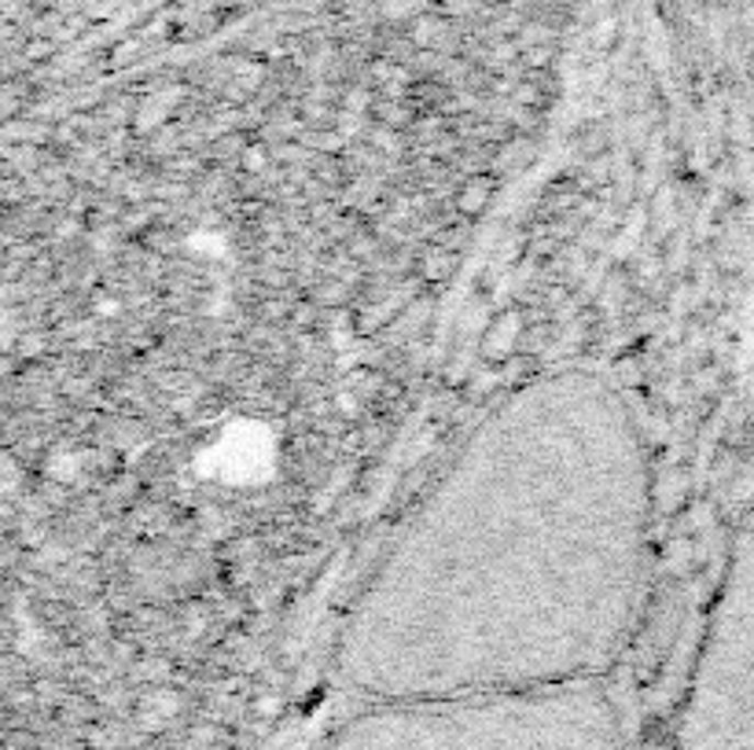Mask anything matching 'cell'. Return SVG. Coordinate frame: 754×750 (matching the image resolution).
Returning a JSON list of instances; mask_svg holds the SVG:
<instances>
[{
	"label": "cell",
	"instance_id": "obj_1",
	"mask_svg": "<svg viewBox=\"0 0 754 750\" xmlns=\"http://www.w3.org/2000/svg\"><path fill=\"white\" fill-rule=\"evenodd\" d=\"M652 548L641 419L596 372H549L475 427L353 604L339 678L364 703L596 684Z\"/></svg>",
	"mask_w": 754,
	"mask_h": 750
},
{
	"label": "cell",
	"instance_id": "obj_2",
	"mask_svg": "<svg viewBox=\"0 0 754 750\" xmlns=\"http://www.w3.org/2000/svg\"><path fill=\"white\" fill-rule=\"evenodd\" d=\"M324 750H626L600 684L364 703Z\"/></svg>",
	"mask_w": 754,
	"mask_h": 750
},
{
	"label": "cell",
	"instance_id": "obj_3",
	"mask_svg": "<svg viewBox=\"0 0 754 750\" xmlns=\"http://www.w3.org/2000/svg\"><path fill=\"white\" fill-rule=\"evenodd\" d=\"M677 750H754V515L736 534L710 611Z\"/></svg>",
	"mask_w": 754,
	"mask_h": 750
}]
</instances>
